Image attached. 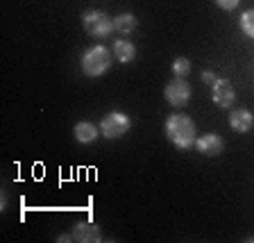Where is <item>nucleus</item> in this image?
<instances>
[{
	"label": "nucleus",
	"instance_id": "nucleus-6",
	"mask_svg": "<svg viewBox=\"0 0 254 243\" xmlns=\"http://www.w3.org/2000/svg\"><path fill=\"white\" fill-rule=\"evenodd\" d=\"M234 98H236V93H234V86L229 80L225 78H218L216 82L211 84V100L216 102L218 107H222V109H227V107L234 105Z\"/></svg>",
	"mask_w": 254,
	"mask_h": 243
},
{
	"label": "nucleus",
	"instance_id": "nucleus-10",
	"mask_svg": "<svg viewBox=\"0 0 254 243\" xmlns=\"http://www.w3.org/2000/svg\"><path fill=\"white\" fill-rule=\"evenodd\" d=\"M73 134H75V141L77 143H93L95 139H98V134H100V127L98 125H93V123H89V121H79L77 125H75V130H73Z\"/></svg>",
	"mask_w": 254,
	"mask_h": 243
},
{
	"label": "nucleus",
	"instance_id": "nucleus-12",
	"mask_svg": "<svg viewBox=\"0 0 254 243\" xmlns=\"http://www.w3.org/2000/svg\"><path fill=\"white\" fill-rule=\"evenodd\" d=\"M138 25L136 16L134 14H118L114 16V30L118 32V34H129V32H134Z\"/></svg>",
	"mask_w": 254,
	"mask_h": 243
},
{
	"label": "nucleus",
	"instance_id": "nucleus-7",
	"mask_svg": "<svg viewBox=\"0 0 254 243\" xmlns=\"http://www.w3.org/2000/svg\"><path fill=\"white\" fill-rule=\"evenodd\" d=\"M195 148L197 153L206 155V157H216V155H220L225 150V141H222V137L209 132V134H202L200 139H195Z\"/></svg>",
	"mask_w": 254,
	"mask_h": 243
},
{
	"label": "nucleus",
	"instance_id": "nucleus-8",
	"mask_svg": "<svg viewBox=\"0 0 254 243\" xmlns=\"http://www.w3.org/2000/svg\"><path fill=\"white\" fill-rule=\"evenodd\" d=\"M252 125H254V116L250 109H243V107L232 109V114H229V127H232L234 132L245 134L252 130Z\"/></svg>",
	"mask_w": 254,
	"mask_h": 243
},
{
	"label": "nucleus",
	"instance_id": "nucleus-16",
	"mask_svg": "<svg viewBox=\"0 0 254 243\" xmlns=\"http://www.w3.org/2000/svg\"><path fill=\"white\" fill-rule=\"evenodd\" d=\"M216 73H213V71H204V73H202V82H206V84H213V82H216Z\"/></svg>",
	"mask_w": 254,
	"mask_h": 243
},
{
	"label": "nucleus",
	"instance_id": "nucleus-3",
	"mask_svg": "<svg viewBox=\"0 0 254 243\" xmlns=\"http://www.w3.org/2000/svg\"><path fill=\"white\" fill-rule=\"evenodd\" d=\"M82 25H84V32L93 39H107L114 30V18L105 14V11L91 9L82 16Z\"/></svg>",
	"mask_w": 254,
	"mask_h": 243
},
{
	"label": "nucleus",
	"instance_id": "nucleus-11",
	"mask_svg": "<svg viewBox=\"0 0 254 243\" xmlns=\"http://www.w3.org/2000/svg\"><path fill=\"white\" fill-rule=\"evenodd\" d=\"M114 57L121 64L132 62V59L136 57V48H134L132 41H127V39H116V41H114Z\"/></svg>",
	"mask_w": 254,
	"mask_h": 243
},
{
	"label": "nucleus",
	"instance_id": "nucleus-15",
	"mask_svg": "<svg viewBox=\"0 0 254 243\" xmlns=\"http://www.w3.org/2000/svg\"><path fill=\"white\" fill-rule=\"evenodd\" d=\"M216 2H218V7L225 11H234L238 5H241V0H216Z\"/></svg>",
	"mask_w": 254,
	"mask_h": 243
},
{
	"label": "nucleus",
	"instance_id": "nucleus-14",
	"mask_svg": "<svg viewBox=\"0 0 254 243\" xmlns=\"http://www.w3.org/2000/svg\"><path fill=\"white\" fill-rule=\"evenodd\" d=\"M173 73H175V78H186L190 73V62L186 57H177L173 62Z\"/></svg>",
	"mask_w": 254,
	"mask_h": 243
},
{
	"label": "nucleus",
	"instance_id": "nucleus-1",
	"mask_svg": "<svg viewBox=\"0 0 254 243\" xmlns=\"http://www.w3.org/2000/svg\"><path fill=\"white\" fill-rule=\"evenodd\" d=\"M166 137L175 148L189 150L195 146V123L186 114H170L166 118Z\"/></svg>",
	"mask_w": 254,
	"mask_h": 243
},
{
	"label": "nucleus",
	"instance_id": "nucleus-9",
	"mask_svg": "<svg viewBox=\"0 0 254 243\" xmlns=\"http://www.w3.org/2000/svg\"><path fill=\"white\" fill-rule=\"evenodd\" d=\"M100 230H98V225H93V223L84 221V223H77L73 228V241H79V243H98L100 241Z\"/></svg>",
	"mask_w": 254,
	"mask_h": 243
},
{
	"label": "nucleus",
	"instance_id": "nucleus-5",
	"mask_svg": "<svg viewBox=\"0 0 254 243\" xmlns=\"http://www.w3.org/2000/svg\"><path fill=\"white\" fill-rule=\"evenodd\" d=\"M166 100H168V105L173 107H184L186 102L190 100V84L186 82L184 78H175L170 80L168 84H166Z\"/></svg>",
	"mask_w": 254,
	"mask_h": 243
},
{
	"label": "nucleus",
	"instance_id": "nucleus-13",
	"mask_svg": "<svg viewBox=\"0 0 254 243\" xmlns=\"http://www.w3.org/2000/svg\"><path fill=\"white\" fill-rule=\"evenodd\" d=\"M241 30L245 37L254 39V9H245L241 14Z\"/></svg>",
	"mask_w": 254,
	"mask_h": 243
},
{
	"label": "nucleus",
	"instance_id": "nucleus-2",
	"mask_svg": "<svg viewBox=\"0 0 254 243\" xmlns=\"http://www.w3.org/2000/svg\"><path fill=\"white\" fill-rule=\"evenodd\" d=\"M79 64H82L84 75H89V78H100L111 66V50L105 46H93L82 55Z\"/></svg>",
	"mask_w": 254,
	"mask_h": 243
},
{
	"label": "nucleus",
	"instance_id": "nucleus-4",
	"mask_svg": "<svg viewBox=\"0 0 254 243\" xmlns=\"http://www.w3.org/2000/svg\"><path fill=\"white\" fill-rule=\"evenodd\" d=\"M98 127H100V134L105 139H121L123 134L132 127V121H129V116L123 114V111H111V114H107V116L102 118Z\"/></svg>",
	"mask_w": 254,
	"mask_h": 243
}]
</instances>
